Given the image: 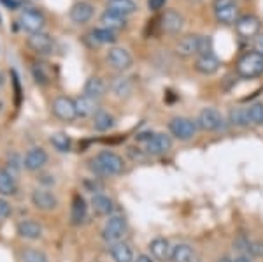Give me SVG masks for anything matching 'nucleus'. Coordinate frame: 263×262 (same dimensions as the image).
Returning <instances> with one entry per match:
<instances>
[{
    "label": "nucleus",
    "instance_id": "43",
    "mask_svg": "<svg viewBox=\"0 0 263 262\" xmlns=\"http://www.w3.org/2000/svg\"><path fill=\"white\" fill-rule=\"evenodd\" d=\"M232 262H251V259H249L248 255H242V253H240V255H237Z\"/></svg>",
    "mask_w": 263,
    "mask_h": 262
},
{
    "label": "nucleus",
    "instance_id": "45",
    "mask_svg": "<svg viewBox=\"0 0 263 262\" xmlns=\"http://www.w3.org/2000/svg\"><path fill=\"white\" fill-rule=\"evenodd\" d=\"M2 84H4V76L0 74V88H2Z\"/></svg>",
    "mask_w": 263,
    "mask_h": 262
},
{
    "label": "nucleus",
    "instance_id": "22",
    "mask_svg": "<svg viewBox=\"0 0 263 262\" xmlns=\"http://www.w3.org/2000/svg\"><path fill=\"white\" fill-rule=\"evenodd\" d=\"M91 209L100 217H109L114 211V202L109 196L105 194H95L91 197Z\"/></svg>",
    "mask_w": 263,
    "mask_h": 262
},
{
    "label": "nucleus",
    "instance_id": "10",
    "mask_svg": "<svg viewBox=\"0 0 263 262\" xmlns=\"http://www.w3.org/2000/svg\"><path fill=\"white\" fill-rule=\"evenodd\" d=\"M53 108V113L57 118H60L63 121H72L78 118V113H76V104L74 100L69 99V97H57L51 104Z\"/></svg>",
    "mask_w": 263,
    "mask_h": 262
},
{
    "label": "nucleus",
    "instance_id": "7",
    "mask_svg": "<svg viewBox=\"0 0 263 262\" xmlns=\"http://www.w3.org/2000/svg\"><path fill=\"white\" fill-rule=\"evenodd\" d=\"M235 30L242 39H254L261 30V21L254 14H242L237 20Z\"/></svg>",
    "mask_w": 263,
    "mask_h": 262
},
{
    "label": "nucleus",
    "instance_id": "28",
    "mask_svg": "<svg viewBox=\"0 0 263 262\" xmlns=\"http://www.w3.org/2000/svg\"><path fill=\"white\" fill-rule=\"evenodd\" d=\"M100 23H102V27L107 28V30L116 32V30H121V28H125L126 20L123 18V16H118V14H114V12L105 11L104 14L100 16Z\"/></svg>",
    "mask_w": 263,
    "mask_h": 262
},
{
    "label": "nucleus",
    "instance_id": "30",
    "mask_svg": "<svg viewBox=\"0 0 263 262\" xmlns=\"http://www.w3.org/2000/svg\"><path fill=\"white\" fill-rule=\"evenodd\" d=\"M114 127V118L112 115H109L107 111H99L93 115V129L99 130V132H107L109 129H112Z\"/></svg>",
    "mask_w": 263,
    "mask_h": 262
},
{
    "label": "nucleus",
    "instance_id": "19",
    "mask_svg": "<svg viewBox=\"0 0 263 262\" xmlns=\"http://www.w3.org/2000/svg\"><path fill=\"white\" fill-rule=\"evenodd\" d=\"M198 41H200V36H193V33L182 37L176 44V53L181 58H190L193 55H198Z\"/></svg>",
    "mask_w": 263,
    "mask_h": 262
},
{
    "label": "nucleus",
    "instance_id": "33",
    "mask_svg": "<svg viewBox=\"0 0 263 262\" xmlns=\"http://www.w3.org/2000/svg\"><path fill=\"white\" fill-rule=\"evenodd\" d=\"M49 143L53 145L54 150L60 151V153H67V151L70 150V146H72L70 137L67 136L65 132H54L53 136L49 137Z\"/></svg>",
    "mask_w": 263,
    "mask_h": 262
},
{
    "label": "nucleus",
    "instance_id": "38",
    "mask_svg": "<svg viewBox=\"0 0 263 262\" xmlns=\"http://www.w3.org/2000/svg\"><path fill=\"white\" fill-rule=\"evenodd\" d=\"M253 51L263 55V33H258L254 37V42H253Z\"/></svg>",
    "mask_w": 263,
    "mask_h": 262
},
{
    "label": "nucleus",
    "instance_id": "15",
    "mask_svg": "<svg viewBox=\"0 0 263 262\" xmlns=\"http://www.w3.org/2000/svg\"><path fill=\"white\" fill-rule=\"evenodd\" d=\"M182 27H184L182 14H179V12L174 9L165 11V14L162 16V28L165 32L171 33V36H176V33H179L182 30Z\"/></svg>",
    "mask_w": 263,
    "mask_h": 262
},
{
    "label": "nucleus",
    "instance_id": "5",
    "mask_svg": "<svg viewBox=\"0 0 263 262\" xmlns=\"http://www.w3.org/2000/svg\"><path fill=\"white\" fill-rule=\"evenodd\" d=\"M214 14L223 25H235L240 18L239 7L233 0H214Z\"/></svg>",
    "mask_w": 263,
    "mask_h": 262
},
{
    "label": "nucleus",
    "instance_id": "18",
    "mask_svg": "<svg viewBox=\"0 0 263 262\" xmlns=\"http://www.w3.org/2000/svg\"><path fill=\"white\" fill-rule=\"evenodd\" d=\"M16 232H18L20 238L30 239V241H35V239L42 238V227L35 220H21L16 225Z\"/></svg>",
    "mask_w": 263,
    "mask_h": 262
},
{
    "label": "nucleus",
    "instance_id": "27",
    "mask_svg": "<svg viewBox=\"0 0 263 262\" xmlns=\"http://www.w3.org/2000/svg\"><path fill=\"white\" fill-rule=\"evenodd\" d=\"M111 257L114 262H134V252L130 244L118 241L111 244Z\"/></svg>",
    "mask_w": 263,
    "mask_h": 262
},
{
    "label": "nucleus",
    "instance_id": "37",
    "mask_svg": "<svg viewBox=\"0 0 263 262\" xmlns=\"http://www.w3.org/2000/svg\"><path fill=\"white\" fill-rule=\"evenodd\" d=\"M207 53H213V37L200 36V41H198V55H207Z\"/></svg>",
    "mask_w": 263,
    "mask_h": 262
},
{
    "label": "nucleus",
    "instance_id": "9",
    "mask_svg": "<svg viewBox=\"0 0 263 262\" xmlns=\"http://www.w3.org/2000/svg\"><path fill=\"white\" fill-rule=\"evenodd\" d=\"M197 125L200 127L202 130H218L221 129L223 125V116L218 109L214 108H203L200 113H198V118H197Z\"/></svg>",
    "mask_w": 263,
    "mask_h": 262
},
{
    "label": "nucleus",
    "instance_id": "35",
    "mask_svg": "<svg viewBox=\"0 0 263 262\" xmlns=\"http://www.w3.org/2000/svg\"><path fill=\"white\" fill-rule=\"evenodd\" d=\"M249 113V124L263 125V102H256L248 108Z\"/></svg>",
    "mask_w": 263,
    "mask_h": 262
},
{
    "label": "nucleus",
    "instance_id": "24",
    "mask_svg": "<svg viewBox=\"0 0 263 262\" xmlns=\"http://www.w3.org/2000/svg\"><path fill=\"white\" fill-rule=\"evenodd\" d=\"M105 11L126 18V16L134 14L137 11V4L134 0H107V9Z\"/></svg>",
    "mask_w": 263,
    "mask_h": 262
},
{
    "label": "nucleus",
    "instance_id": "34",
    "mask_svg": "<svg viewBox=\"0 0 263 262\" xmlns=\"http://www.w3.org/2000/svg\"><path fill=\"white\" fill-rule=\"evenodd\" d=\"M230 124L235 125V127H246L249 125V113H248V108H233L230 111Z\"/></svg>",
    "mask_w": 263,
    "mask_h": 262
},
{
    "label": "nucleus",
    "instance_id": "2",
    "mask_svg": "<svg viewBox=\"0 0 263 262\" xmlns=\"http://www.w3.org/2000/svg\"><path fill=\"white\" fill-rule=\"evenodd\" d=\"M237 74L244 79H253L263 74V55L256 51H246L237 60Z\"/></svg>",
    "mask_w": 263,
    "mask_h": 262
},
{
    "label": "nucleus",
    "instance_id": "26",
    "mask_svg": "<svg viewBox=\"0 0 263 262\" xmlns=\"http://www.w3.org/2000/svg\"><path fill=\"white\" fill-rule=\"evenodd\" d=\"M16 194H18V183H16L14 174L7 169H0V196L11 197Z\"/></svg>",
    "mask_w": 263,
    "mask_h": 262
},
{
    "label": "nucleus",
    "instance_id": "23",
    "mask_svg": "<svg viewBox=\"0 0 263 262\" xmlns=\"http://www.w3.org/2000/svg\"><path fill=\"white\" fill-rule=\"evenodd\" d=\"M74 104H76V113H78V116H81V118L93 116L97 111H99L97 100L88 95H81V97H78V99H74Z\"/></svg>",
    "mask_w": 263,
    "mask_h": 262
},
{
    "label": "nucleus",
    "instance_id": "12",
    "mask_svg": "<svg viewBox=\"0 0 263 262\" xmlns=\"http://www.w3.org/2000/svg\"><path fill=\"white\" fill-rule=\"evenodd\" d=\"M32 204L41 211H53L58 206V199L48 188H35L32 192Z\"/></svg>",
    "mask_w": 263,
    "mask_h": 262
},
{
    "label": "nucleus",
    "instance_id": "20",
    "mask_svg": "<svg viewBox=\"0 0 263 262\" xmlns=\"http://www.w3.org/2000/svg\"><path fill=\"white\" fill-rule=\"evenodd\" d=\"M28 46L39 55H49L53 51V41H51V37L44 32L32 33V36L28 37Z\"/></svg>",
    "mask_w": 263,
    "mask_h": 262
},
{
    "label": "nucleus",
    "instance_id": "3",
    "mask_svg": "<svg viewBox=\"0 0 263 262\" xmlns=\"http://www.w3.org/2000/svg\"><path fill=\"white\" fill-rule=\"evenodd\" d=\"M139 141L144 145V151L149 155H162L167 153L168 150L172 148V139L171 136L163 132H156V134H141L137 137Z\"/></svg>",
    "mask_w": 263,
    "mask_h": 262
},
{
    "label": "nucleus",
    "instance_id": "32",
    "mask_svg": "<svg viewBox=\"0 0 263 262\" xmlns=\"http://www.w3.org/2000/svg\"><path fill=\"white\" fill-rule=\"evenodd\" d=\"M90 37L93 39V44H112V42H116V33L112 30H107V28H95Z\"/></svg>",
    "mask_w": 263,
    "mask_h": 262
},
{
    "label": "nucleus",
    "instance_id": "6",
    "mask_svg": "<svg viewBox=\"0 0 263 262\" xmlns=\"http://www.w3.org/2000/svg\"><path fill=\"white\" fill-rule=\"evenodd\" d=\"M125 231H126V220L123 217H120V215H114V217H111L105 222L104 229H102V239L111 244L118 243V241H121Z\"/></svg>",
    "mask_w": 263,
    "mask_h": 262
},
{
    "label": "nucleus",
    "instance_id": "39",
    "mask_svg": "<svg viewBox=\"0 0 263 262\" xmlns=\"http://www.w3.org/2000/svg\"><path fill=\"white\" fill-rule=\"evenodd\" d=\"M11 215V204L7 201L0 199V218H6Z\"/></svg>",
    "mask_w": 263,
    "mask_h": 262
},
{
    "label": "nucleus",
    "instance_id": "8",
    "mask_svg": "<svg viewBox=\"0 0 263 262\" xmlns=\"http://www.w3.org/2000/svg\"><path fill=\"white\" fill-rule=\"evenodd\" d=\"M44 23H46V20H44V16H42V12L35 9H25L20 14V27L23 28V30H27L30 36L32 33L42 32Z\"/></svg>",
    "mask_w": 263,
    "mask_h": 262
},
{
    "label": "nucleus",
    "instance_id": "42",
    "mask_svg": "<svg viewBox=\"0 0 263 262\" xmlns=\"http://www.w3.org/2000/svg\"><path fill=\"white\" fill-rule=\"evenodd\" d=\"M134 262H153V259L146 253H141V255H137V259H134Z\"/></svg>",
    "mask_w": 263,
    "mask_h": 262
},
{
    "label": "nucleus",
    "instance_id": "16",
    "mask_svg": "<svg viewBox=\"0 0 263 262\" xmlns=\"http://www.w3.org/2000/svg\"><path fill=\"white\" fill-rule=\"evenodd\" d=\"M149 252L158 262H167L172 255V244L165 238H155L149 243Z\"/></svg>",
    "mask_w": 263,
    "mask_h": 262
},
{
    "label": "nucleus",
    "instance_id": "4",
    "mask_svg": "<svg viewBox=\"0 0 263 262\" xmlns=\"http://www.w3.org/2000/svg\"><path fill=\"white\" fill-rule=\"evenodd\" d=\"M197 121L190 120L186 116H176L168 121V130L179 141H190L197 134Z\"/></svg>",
    "mask_w": 263,
    "mask_h": 262
},
{
    "label": "nucleus",
    "instance_id": "14",
    "mask_svg": "<svg viewBox=\"0 0 263 262\" xmlns=\"http://www.w3.org/2000/svg\"><path fill=\"white\" fill-rule=\"evenodd\" d=\"M219 67H221V62H219V58L214 53L198 55L197 60H195V69H197V73H200L203 76H211L218 73Z\"/></svg>",
    "mask_w": 263,
    "mask_h": 262
},
{
    "label": "nucleus",
    "instance_id": "21",
    "mask_svg": "<svg viewBox=\"0 0 263 262\" xmlns=\"http://www.w3.org/2000/svg\"><path fill=\"white\" fill-rule=\"evenodd\" d=\"M86 211H88V206H86V201L81 194H74L72 197V208H70V222L72 225H79V223L84 222L86 218Z\"/></svg>",
    "mask_w": 263,
    "mask_h": 262
},
{
    "label": "nucleus",
    "instance_id": "29",
    "mask_svg": "<svg viewBox=\"0 0 263 262\" xmlns=\"http://www.w3.org/2000/svg\"><path fill=\"white\" fill-rule=\"evenodd\" d=\"M193 257L195 252L188 243H179L176 247H172V255H171L172 262H192Z\"/></svg>",
    "mask_w": 263,
    "mask_h": 262
},
{
    "label": "nucleus",
    "instance_id": "25",
    "mask_svg": "<svg viewBox=\"0 0 263 262\" xmlns=\"http://www.w3.org/2000/svg\"><path fill=\"white\" fill-rule=\"evenodd\" d=\"M105 90H107V84H105L104 79L99 78V76H91V78H88L86 83H84V95L91 97V99H95V100L104 97Z\"/></svg>",
    "mask_w": 263,
    "mask_h": 262
},
{
    "label": "nucleus",
    "instance_id": "41",
    "mask_svg": "<svg viewBox=\"0 0 263 262\" xmlns=\"http://www.w3.org/2000/svg\"><path fill=\"white\" fill-rule=\"evenodd\" d=\"M0 2H2L4 6L9 7V9H18V7H20V2H18V0H0Z\"/></svg>",
    "mask_w": 263,
    "mask_h": 262
},
{
    "label": "nucleus",
    "instance_id": "17",
    "mask_svg": "<svg viewBox=\"0 0 263 262\" xmlns=\"http://www.w3.org/2000/svg\"><path fill=\"white\" fill-rule=\"evenodd\" d=\"M93 12H95V7L91 6L90 2H76L70 9V20L78 25H83V23H88L91 18H93Z\"/></svg>",
    "mask_w": 263,
    "mask_h": 262
},
{
    "label": "nucleus",
    "instance_id": "13",
    "mask_svg": "<svg viewBox=\"0 0 263 262\" xmlns=\"http://www.w3.org/2000/svg\"><path fill=\"white\" fill-rule=\"evenodd\" d=\"M107 63L112 67V69L116 71H126L132 67V63H134V58H132V55L126 51L125 48H111L107 53Z\"/></svg>",
    "mask_w": 263,
    "mask_h": 262
},
{
    "label": "nucleus",
    "instance_id": "36",
    "mask_svg": "<svg viewBox=\"0 0 263 262\" xmlns=\"http://www.w3.org/2000/svg\"><path fill=\"white\" fill-rule=\"evenodd\" d=\"M112 90H114V94H116L118 97H123V95H126L130 92V83H128V79H125V78H118L116 81L112 83Z\"/></svg>",
    "mask_w": 263,
    "mask_h": 262
},
{
    "label": "nucleus",
    "instance_id": "1",
    "mask_svg": "<svg viewBox=\"0 0 263 262\" xmlns=\"http://www.w3.org/2000/svg\"><path fill=\"white\" fill-rule=\"evenodd\" d=\"M90 169L99 176H116L125 169V160L114 151H100L95 159L90 160Z\"/></svg>",
    "mask_w": 263,
    "mask_h": 262
},
{
    "label": "nucleus",
    "instance_id": "40",
    "mask_svg": "<svg viewBox=\"0 0 263 262\" xmlns=\"http://www.w3.org/2000/svg\"><path fill=\"white\" fill-rule=\"evenodd\" d=\"M165 2L167 0H147V7H149V11H160L165 6Z\"/></svg>",
    "mask_w": 263,
    "mask_h": 262
},
{
    "label": "nucleus",
    "instance_id": "31",
    "mask_svg": "<svg viewBox=\"0 0 263 262\" xmlns=\"http://www.w3.org/2000/svg\"><path fill=\"white\" fill-rule=\"evenodd\" d=\"M20 262H49V259L39 248H23L20 252Z\"/></svg>",
    "mask_w": 263,
    "mask_h": 262
},
{
    "label": "nucleus",
    "instance_id": "11",
    "mask_svg": "<svg viewBox=\"0 0 263 262\" xmlns=\"http://www.w3.org/2000/svg\"><path fill=\"white\" fill-rule=\"evenodd\" d=\"M48 164V153H46L44 148H30V150L25 153V159H23V167L30 172H35V171H41L42 167Z\"/></svg>",
    "mask_w": 263,
    "mask_h": 262
},
{
    "label": "nucleus",
    "instance_id": "44",
    "mask_svg": "<svg viewBox=\"0 0 263 262\" xmlns=\"http://www.w3.org/2000/svg\"><path fill=\"white\" fill-rule=\"evenodd\" d=\"M216 262H232V259H228V257H221V259H218Z\"/></svg>",
    "mask_w": 263,
    "mask_h": 262
}]
</instances>
